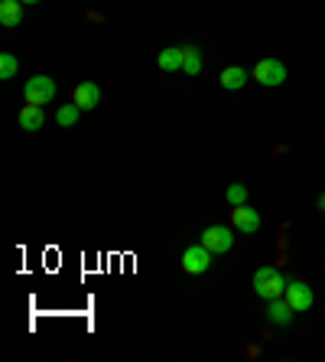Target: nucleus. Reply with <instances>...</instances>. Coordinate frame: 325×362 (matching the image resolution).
Listing matches in <instances>:
<instances>
[{"label":"nucleus","instance_id":"10","mask_svg":"<svg viewBox=\"0 0 325 362\" xmlns=\"http://www.w3.org/2000/svg\"><path fill=\"white\" fill-rule=\"evenodd\" d=\"M157 62H159V69H166V72H183L185 46H166V49H159Z\"/></svg>","mask_w":325,"mask_h":362},{"label":"nucleus","instance_id":"9","mask_svg":"<svg viewBox=\"0 0 325 362\" xmlns=\"http://www.w3.org/2000/svg\"><path fill=\"white\" fill-rule=\"evenodd\" d=\"M293 307L286 297H274V300H267V320L274 323V327H290L293 323Z\"/></svg>","mask_w":325,"mask_h":362},{"label":"nucleus","instance_id":"6","mask_svg":"<svg viewBox=\"0 0 325 362\" xmlns=\"http://www.w3.org/2000/svg\"><path fill=\"white\" fill-rule=\"evenodd\" d=\"M209 268H211V252L202 242L189 245L183 252V271H189V274H205Z\"/></svg>","mask_w":325,"mask_h":362},{"label":"nucleus","instance_id":"8","mask_svg":"<svg viewBox=\"0 0 325 362\" xmlns=\"http://www.w3.org/2000/svg\"><path fill=\"white\" fill-rule=\"evenodd\" d=\"M72 105H78L82 111H92L101 105V88L98 82H78L75 92H72Z\"/></svg>","mask_w":325,"mask_h":362},{"label":"nucleus","instance_id":"11","mask_svg":"<svg viewBox=\"0 0 325 362\" xmlns=\"http://www.w3.org/2000/svg\"><path fill=\"white\" fill-rule=\"evenodd\" d=\"M0 23L4 26L23 23V0H0Z\"/></svg>","mask_w":325,"mask_h":362},{"label":"nucleus","instance_id":"18","mask_svg":"<svg viewBox=\"0 0 325 362\" xmlns=\"http://www.w3.org/2000/svg\"><path fill=\"white\" fill-rule=\"evenodd\" d=\"M319 212H325V193L319 196Z\"/></svg>","mask_w":325,"mask_h":362},{"label":"nucleus","instance_id":"5","mask_svg":"<svg viewBox=\"0 0 325 362\" xmlns=\"http://www.w3.org/2000/svg\"><path fill=\"white\" fill-rule=\"evenodd\" d=\"M283 297L290 300V307L296 313H306L312 303H316V294H312V287L306 284V281H290L283 291Z\"/></svg>","mask_w":325,"mask_h":362},{"label":"nucleus","instance_id":"12","mask_svg":"<svg viewBox=\"0 0 325 362\" xmlns=\"http://www.w3.org/2000/svg\"><path fill=\"white\" fill-rule=\"evenodd\" d=\"M247 78H250L247 69L228 66L225 72H221V88H228V92H238V88H244V85H247Z\"/></svg>","mask_w":325,"mask_h":362},{"label":"nucleus","instance_id":"17","mask_svg":"<svg viewBox=\"0 0 325 362\" xmlns=\"http://www.w3.org/2000/svg\"><path fill=\"white\" fill-rule=\"evenodd\" d=\"M228 202H231V206H244V202H247V186L244 183L228 186Z\"/></svg>","mask_w":325,"mask_h":362},{"label":"nucleus","instance_id":"19","mask_svg":"<svg viewBox=\"0 0 325 362\" xmlns=\"http://www.w3.org/2000/svg\"><path fill=\"white\" fill-rule=\"evenodd\" d=\"M23 4H39V0H23Z\"/></svg>","mask_w":325,"mask_h":362},{"label":"nucleus","instance_id":"1","mask_svg":"<svg viewBox=\"0 0 325 362\" xmlns=\"http://www.w3.org/2000/svg\"><path fill=\"white\" fill-rule=\"evenodd\" d=\"M286 284L290 281L280 274V268H274V264H260L257 271H254V294L264 297V300H274V297H283Z\"/></svg>","mask_w":325,"mask_h":362},{"label":"nucleus","instance_id":"14","mask_svg":"<svg viewBox=\"0 0 325 362\" xmlns=\"http://www.w3.org/2000/svg\"><path fill=\"white\" fill-rule=\"evenodd\" d=\"M185 76H199L202 72V52L195 46H185V66H183Z\"/></svg>","mask_w":325,"mask_h":362},{"label":"nucleus","instance_id":"4","mask_svg":"<svg viewBox=\"0 0 325 362\" xmlns=\"http://www.w3.org/2000/svg\"><path fill=\"white\" fill-rule=\"evenodd\" d=\"M254 78L260 85H267V88H276V85L286 82V66L280 59H260L254 66Z\"/></svg>","mask_w":325,"mask_h":362},{"label":"nucleus","instance_id":"7","mask_svg":"<svg viewBox=\"0 0 325 362\" xmlns=\"http://www.w3.org/2000/svg\"><path fill=\"white\" fill-rule=\"evenodd\" d=\"M231 226L238 228V232H244V235H254V232L260 228V212L250 209L247 202H244V206H234L231 209Z\"/></svg>","mask_w":325,"mask_h":362},{"label":"nucleus","instance_id":"13","mask_svg":"<svg viewBox=\"0 0 325 362\" xmlns=\"http://www.w3.org/2000/svg\"><path fill=\"white\" fill-rule=\"evenodd\" d=\"M42 124H46V115H42L39 105H23L20 108V127L23 131H39Z\"/></svg>","mask_w":325,"mask_h":362},{"label":"nucleus","instance_id":"3","mask_svg":"<svg viewBox=\"0 0 325 362\" xmlns=\"http://www.w3.org/2000/svg\"><path fill=\"white\" fill-rule=\"evenodd\" d=\"M202 245L209 248L211 255H228L234 248V235L228 226H209L202 232Z\"/></svg>","mask_w":325,"mask_h":362},{"label":"nucleus","instance_id":"16","mask_svg":"<svg viewBox=\"0 0 325 362\" xmlns=\"http://www.w3.org/2000/svg\"><path fill=\"white\" fill-rule=\"evenodd\" d=\"M17 69H20V62L13 52H4V56H0V78H13Z\"/></svg>","mask_w":325,"mask_h":362},{"label":"nucleus","instance_id":"15","mask_svg":"<svg viewBox=\"0 0 325 362\" xmlns=\"http://www.w3.org/2000/svg\"><path fill=\"white\" fill-rule=\"evenodd\" d=\"M78 115H82V108H78V105H62V108L56 111V121L62 127H72L78 121Z\"/></svg>","mask_w":325,"mask_h":362},{"label":"nucleus","instance_id":"2","mask_svg":"<svg viewBox=\"0 0 325 362\" xmlns=\"http://www.w3.org/2000/svg\"><path fill=\"white\" fill-rule=\"evenodd\" d=\"M23 98L26 105H49L52 98H56V78L49 76H33V78H26L23 85Z\"/></svg>","mask_w":325,"mask_h":362}]
</instances>
